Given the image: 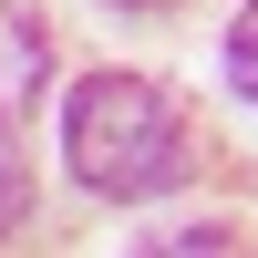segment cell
<instances>
[{"label": "cell", "mask_w": 258, "mask_h": 258, "mask_svg": "<svg viewBox=\"0 0 258 258\" xmlns=\"http://www.w3.org/2000/svg\"><path fill=\"white\" fill-rule=\"evenodd\" d=\"M62 165L93 197H155L186 165V114L145 73H83L62 103Z\"/></svg>", "instance_id": "6da1fadb"}, {"label": "cell", "mask_w": 258, "mask_h": 258, "mask_svg": "<svg viewBox=\"0 0 258 258\" xmlns=\"http://www.w3.org/2000/svg\"><path fill=\"white\" fill-rule=\"evenodd\" d=\"M41 73H52V41H41V21L0 0V145H11V124H21V114H31Z\"/></svg>", "instance_id": "7a4b0ae2"}, {"label": "cell", "mask_w": 258, "mask_h": 258, "mask_svg": "<svg viewBox=\"0 0 258 258\" xmlns=\"http://www.w3.org/2000/svg\"><path fill=\"white\" fill-rule=\"evenodd\" d=\"M135 258H258L238 227H165V238H145Z\"/></svg>", "instance_id": "3957f363"}, {"label": "cell", "mask_w": 258, "mask_h": 258, "mask_svg": "<svg viewBox=\"0 0 258 258\" xmlns=\"http://www.w3.org/2000/svg\"><path fill=\"white\" fill-rule=\"evenodd\" d=\"M227 83H238V93L258 103V0H248L238 21H227Z\"/></svg>", "instance_id": "277c9868"}, {"label": "cell", "mask_w": 258, "mask_h": 258, "mask_svg": "<svg viewBox=\"0 0 258 258\" xmlns=\"http://www.w3.org/2000/svg\"><path fill=\"white\" fill-rule=\"evenodd\" d=\"M31 217V186H21V165H11V145H0V238Z\"/></svg>", "instance_id": "5b68a950"}, {"label": "cell", "mask_w": 258, "mask_h": 258, "mask_svg": "<svg viewBox=\"0 0 258 258\" xmlns=\"http://www.w3.org/2000/svg\"><path fill=\"white\" fill-rule=\"evenodd\" d=\"M114 11H176V0H114Z\"/></svg>", "instance_id": "8992f818"}]
</instances>
